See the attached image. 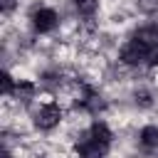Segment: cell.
Wrapping results in <instances>:
<instances>
[{
  "label": "cell",
  "mask_w": 158,
  "mask_h": 158,
  "mask_svg": "<svg viewBox=\"0 0 158 158\" xmlns=\"http://www.w3.org/2000/svg\"><path fill=\"white\" fill-rule=\"evenodd\" d=\"M151 49H153V47H148V44H143L141 40L133 37V40L121 49V59H123L126 64H143V62H148Z\"/></svg>",
  "instance_id": "1"
},
{
  "label": "cell",
  "mask_w": 158,
  "mask_h": 158,
  "mask_svg": "<svg viewBox=\"0 0 158 158\" xmlns=\"http://www.w3.org/2000/svg\"><path fill=\"white\" fill-rule=\"evenodd\" d=\"M59 118H62V111H59V106L57 104H52V101H47V104H42L40 106V111H37V126L40 128H52V126H57L59 123Z\"/></svg>",
  "instance_id": "2"
},
{
  "label": "cell",
  "mask_w": 158,
  "mask_h": 158,
  "mask_svg": "<svg viewBox=\"0 0 158 158\" xmlns=\"http://www.w3.org/2000/svg\"><path fill=\"white\" fill-rule=\"evenodd\" d=\"M106 151H109V143L94 141L91 136H86V138L79 143V148H77L79 158H104V156H106Z\"/></svg>",
  "instance_id": "3"
},
{
  "label": "cell",
  "mask_w": 158,
  "mask_h": 158,
  "mask_svg": "<svg viewBox=\"0 0 158 158\" xmlns=\"http://www.w3.org/2000/svg\"><path fill=\"white\" fill-rule=\"evenodd\" d=\"M32 25L37 32H49L57 27V12L49 10V7H40L35 15H32Z\"/></svg>",
  "instance_id": "4"
},
{
  "label": "cell",
  "mask_w": 158,
  "mask_h": 158,
  "mask_svg": "<svg viewBox=\"0 0 158 158\" xmlns=\"http://www.w3.org/2000/svg\"><path fill=\"white\" fill-rule=\"evenodd\" d=\"M136 40H141L148 47H158V25H148V27L138 30L136 32Z\"/></svg>",
  "instance_id": "5"
},
{
  "label": "cell",
  "mask_w": 158,
  "mask_h": 158,
  "mask_svg": "<svg viewBox=\"0 0 158 158\" xmlns=\"http://www.w3.org/2000/svg\"><path fill=\"white\" fill-rule=\"evenodd\" d=\"M89 136H91L94 141H101V143H109V141H111V131L106 128V123H99V121L89 128Z\"/></svg>",
  "instance_id": "6"
},
{
  "label": "cell",
  "mask_w": 158,
  "mask_h": 158,
  "mask_svg": "<svg viewBox=\"0 0 158 158\" xmlns=\"http://www.w3.org/2000/svg\"><path fill=\"white\" fill-rule=\"evenodd\" d=\"M141 143H143L146 148H156V146H158V128H156V126H146V128L141 131Z\"/></svg>",
  "instance_id": "7"
},
{
  "label": "cell",
  "mask_w": 158,
  "mask_h": 158,
  "mask_svg": "<svg viewBox=\"0 0 158 158\" xmlns=\"http://www.w3.org/2000/svg\"><path fill=\"white\" fill-rule=\"evenodd\" d=\"M79 15H94L96 7H99V0H74Z\"/></svg>",
  "instance_id": "8"
},
{
  "label": "cell",
  "mask_w": 158,
  "mask_h": 158,
  "mask_svg": "<svg viewBox=\"0 0 158 158\" xmlns=\"http://www.w3.org/2000/svg\"><path fill=\"white\" fill-rule=\"evenodd\" d=\"M12 86H15V84H12L10 74H2V91H5V94H10V91H12Z\"/></svg>",
  "instance_id": "9"
}]
</instances>
